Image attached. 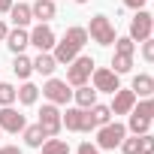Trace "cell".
<instances>
[{
  "label": "cell",
  "mask_w": 154,
  "mask_h": 154,
  "mask_svg": "<svg viewBox=\"0 0 154 154\" xmlns=\"http://www.w3.org/2000/svg\"><path fill=\"white\" fill-rule=\"evenodd\" d=\"M85 42H88V30L85 27H66V33L60 36V42H54L51 54H54L57 63H69L72 57H79V51L85 48Z\"/></svg>",
  "instance_id": "cell-1"
},
{
  "label": "cell",
  "mask_w": 154,
  "mask_h": 154,
  "mask_svg": "<svg viewBox=\"0 0 154 154\" xmlns=\"http://www.w3.org/2000/svg\"><path fill=\"white\" fill-rule=\"evenodd\" d=\"M94 57H88V54H79V57H72L69 63H66V85L69 88H79V85H88V79H91V72H94Z\"/></svg>",
  "instance_id": "cell-2"
},
{
  "label": "cell",
  "mask_w": 154,
  "mask_h": 154,
  "mask_svg": "<svg viewBox=\"0 0 154 154\" xmlns=\"http://www.w3.org/2000/svg\"><path fill=\"white\" fill-rule=\"evenodd\" d=\"M85 30H88V36H91L94 42H100V45H112V42L118 39V36H115V24H112L106 15H94Z\"/></svg>",
  "instance_id": "cell-3"
},
{
  "label": "cell",
  "mask_w": 154,
  "mask_h": 154,
  "mask_svg": "<svg viewBox=\"0 0 154 154\" xmlns=\"http://www.w3.org/2000/svg\"><path fill=\"white\" fill-rule=\"evenodd\" d=\"M124 136H127V127H124V124H118V121H115V124L109 121V124H103V127H100V133H97V148L112 151V148H118V145H121V139H124Z\"/></svg>",
  "instance_id": "cell-4"
},
{
  "label": "cell",
  "mask_w": 154,
  "mask_h": 154,
  "mask_svg": "<svg viewBox=\"0 0 154 154\" xmlns=\"http://www.w3.org/2000/svg\"><path fill=\"white\" fill-rule=\"evenodd\" d=\"M60 118H63L66 130H72V133H88V130H94V118H91V112L82 109V106L66 109V115H60Z\"/></svg>",
  "instance_id": "cell-5"
},
{
  "label": "cell",
  "mask_w": 154,
  "mask_h": 154,
  "mask_svg": "<svg viewBox=\"0 0 154 154\" xmlns=\"http://www.w3.org/2000/svg\"><path fill=\"white\" fill-rule=\"evenodd\" d=\"M36 124L45 130V136H57V133H60V127H63L60 109H57L54 103H45V106L39 109V121H36Z\"/></svg>",
  "instance_id": "cell-6"
},
{
  "label": "cell",
  "mask_w": 154,
  "mask_h": 154,
  "mask_svg": "<svg viewBox=\"0 0 154 154\" xmlns=\"http://www.w3.org/2000/svg\"><path fill=\"white\" fill-rule=\"evenodd\" d=\"M151 30H154V15L151 12H145V9H136V15L130 18V39H148L151 36Z\"/></svg>",
  "instance_id": "cell-7"
},
{
  "label": "cell",
  "mask_w": 154,
  "mask_h": 154,
  "mask_svg": "<svg viewBox=\"0 0 154 154\" xmlns=\"http://www.w3.org/2000/svg\"><path fill=\"white\" fill-rule=\"evenodd\" d=\"M42 94H45V97H48V103H54V106H63V103H69V100H72V91H69L66 79H48V82H45V88H42Z\"/></svg>",
  "instance_id": "cell-8"
},
{
  "label": "cell",
  "mask_w": 154,
  "mask_h": 154,
  "mask_svg": "<svg viewBox=\"0 0 154 154\" xmlns=\"http://www.w3.org/2000/svg\"><path fill=\"white\" fill-rule=\"evenodd\" d=\"M91 79H94V88H97V91H103V94H115V91L121 88L118 72H115V69H106V66L94 69V72H91Z\"/></svg>",
  "instance_id": "cell-9"
},
{
  "label": "cell",
  "mask_w": 154,
  "mask_h": 154,
  "mask_svg": "<svg viewBox=\"0 0 154 154\" xmlns=\"http://www.w3.org/2000/svg\"><path fill=\"white\" fill-rule=\"evenodd\" d=\"M27 127V118L18 112V109H12V106H3L0 109V130L3 133H18V130H24Z\"/></svg>",
  "instance_id": "cell-10"
},
{
  "label": "cell",
  "mask_w": 154,
  "mask_h": 154,
  "mask_svg": "<svg viewBox=\"0 0 154 154\" xmlns=\"http://www.w3.org/2000/svg\"><path fill=\"white\" fill-rule=\"evenodd\" d=\"M54 42H57V36H54V30H51L45 21H39V24L30 30V45H36L39 51H51Z\"/></svg>",
  "instance_id": "cell-11"
},
{
  "label": "cell",
  "mask_w": 154,
  "mask_h": 154,
  "mask_svg": "<svg viewBox=\"0 0 154 154\" xmlns=\"http://www.w3.org/2000/svg\"><path fill=\"white\" fill-rule=\"evenodd\" d=\"M115 100H112V115H130V109L136 106V94L130 91V88H118L115 94H112Z\"/></svg>",
  "instance_id": "cell-12"
},
{
  "label": "cell",
  "mask_w": 154,
  "mask_h": 154,
  "mask_svg": "<svg viewBox=\"0 0 154 154\" xmlns=\"http://www.w3.org/2000/svg\"><path fill=\"white\" fill-rule=\"evenodd\" d=\"M6 45H9V51H12V54H21V51L30 45V33H27L24 27H15V30H9V33H6Z\"/></svg>",
  "instance_id": "cell-13"
},
{
  "label": "cell",
  "mask_w": 154,
  "mask_h": 154,
  "mask_svg": "<svg viewBox=\"0 0 154 154\" xmlns=\"http://www.w3.org/2000/svg\"><path fill=\"white\" fill-rule=\"evenodd\" d=\"M30 12H33V18L36 21H51L54 15H57V6H54V0H36V3L30 6Z\"/></svg>",
  "instance_id": "cell-14"
},
{
  "label": "cell",
  "mask_w": 154,
  "mask_h": 154,
  "mask_svg": "<svg viewBox=\"0 0 154 154\" xmlns=\"http://www.w3.org/2000/svg\"><path fill=\"white\" fill-rule=\"evenodd\" d=\"M130 91H133L136 97H151V94H154V79H151L148 72H139V75H133Z\"/></svg>",
  "instance_id": "cell-15"
},
{
  "label": "cell",
  "mask_w": 154,
  "mask_h": 154,
  "mask_svg": "<svg viewBox=\"0 0 154 154\" xmlns=\"http://www.w3.org/2000/svg\"><path fill=\"white\" fill-rule=\"evenodd\" d=\"M9 18H12V24H15V27H27V24L33 21V12H30V6H27V3H15V6L9 9Z\"/></svg>",
  "instance_id": "cell-16"
},
{
  "label": "cell",
  "mask_w": 154,
  "mask_h": 154,
  "mask_svg": "<svg viewBox=\"0 0 154 154\" xmlns=\"http://www.w3.org/2000/svg\"><path fill=\"white\" fill-rule=\"evenodd\" d=\"M97 94H100V91H97V88H88V85H79V88L72 91V97H75V103H79L82 109H91V106L97 103Z\"/></svg>",
  "instance_id": "cell-17"
},
{
  "label": "cell",
  "mask_w": 154,
  "mask_h": 154,
  "mask_svg": "<svg viewBox=\"0 0 154 154\" xmlns=\"http://www.w3.org/2000/svg\"><path fill=\"white\" fill-rule=\"evenodd\" d=\"M33 69H36L39 75H51V72L57 69V60H54V54H51V51H39V57L33 60Z\"/></svg>",
  "instance_id": "cell-18"
},
{
  "label": "cell",
  "mask_w": 154,
  "mask_h": 154,
  "mask_svg": "<svg viewBox=\"0 0 154 154\" xmlns=\"http://www.w3.org/2000/svg\"><path fill=\"white\" fill-rule=\"evenodd\" d=\"M36 97H39V88H36L33 82H24V85L15 91V100H18L21 106H33V103H36Z\"/></svg>",
  "instance_id": "cell-19"
},
{
  "label": "cell",
  "mask_w": 154,
  "mask_h": 154,
  "mask_svg": "<svg viewBox=\"0 0 154 154\" xmlns=\"http://www.w3.org/2000/svg\"><path fill=\"white\" fill-rule=\"evenodd\" d=\"M12 72L18 75V79H30V72H33V60L30 57H24V54H15V60H12Z\"/></svg>",
  "instance_id": "cell-20"
},
{
  "label": "cell",
  "mask_w": 154,
  "mask_h": 154,
  "mask_svg": "<svg viewBox=\"0 0 154 154\" xmlns=\"http://www.w3.org/2000/svg\"><path fill=\"white\" fill-rule=\"evenodd\" d=\"M21 133H24V142H27L30 148H39V145L48 139V136H45V130H42L39 124H33V127H24Z\"/></svg>",
  "instance_id": "cell-21"
},
{
  "label": "cell",
  "mask_w": 154,
  "mask_h": 154,
  "mask_svg": "<svg viewBox=\"0 0 154 154\" xmlns=\"http://www.w3.org/2000/svg\"><path fill=\"white\" fill-rule=\"evenodd\" d=\"M88 112H91V118H94V127H103V124H109V121H112V109H109V106L94 103Z\"/></svg>",
  "instance_id": "cell-22"
},
{
  "label": "cell",
  "mask_w": 154,
  "mask_h": 154,
  "mask_svg": "<svg viewBox=\"0 0 154 154\" xmlns=\"http://www.w3.org/2000/svg\"><path fill=\"white\" fill-rule=\"evenodd\" d=\"M39 148H42V154H69V145L63 139H54V136H48Z\"/></svg>",
  "instance_id": "cell-23"
},
{
  "label": "cell",
  "mask_w": 154,
  "mask_h": 154,
  "mask_svg": "<svg viewBox=\"0 0 154 154\" xmlns=\"http://www.w3.org/2000/svg\"><path fill=\"white\" fill-rule=\"evenodd\" d=\"M136 136H142V133H148V127H151V118H145V115H136V112H130V124H127Z\"/></svg>",
  "instance_id": "cell-24"
},
{
  "label": "cell",
  "mask_w": 154,
  "mask_h": 154,
  "mask_svg": "<svg viewBox=\"0 0 154 154\" xmlns=\"http://www.w3.org/2000/svg\"><path fill=\"white\" fill-rule=\"evenodd\" d=\"M112 69H115L118 75L130 72V69H133V54H115V57H112Z\"/></svg>",
  "instance_id": "cell-25"
},
{
  "label": "cell",
  "mask_w": 154,
  "mask_h": 154,
  "mask_svg": "<svg viewBox=\"0 0 154 154\" xmlns=\"http://www.w3.org/2000/svg\"><path fill=\"white\" fill-rule=\"evenodd\" d=\"M133 51H136V39H130V36L115 39V54H133Z\"/></svg>",
  "instance_id": "cell-26"
},
{
  "label": "cell",
  "mask_w": 154,
  "mask_h": 154,
  "mask_svg": "<svg viewBox=\"0 0 154 154\" xmlns=\"http://www.w3.org/2000/svg\"><path fill=\"white\" fill-rule=\"evenodd\" d=\"M15 103V88L9 82H0V106H12Z\"/></svg>",
  "instance_id": "cell-27"
},
{
  "label": "cell",
  "mask_w": 154,
  "mask_h": 154,
  "mask_svg": "<svg viewBox=\"0 0 154 154\" xmlns=\"http://www.w3.org/2000/svg\"><path fill=\"white\" fill-rule=\"evenodd\" d=\"M118 148H121L124 154H139V136H136V133H133V139H127V136H124Z\"/></svg>",
  "instance_id": "cell-28"
},
{
  "label": "cell",
  "mask_w": 154,
  "mask_h": 154,
  "mask_svg": "<svg viewBox=\"0 0 154 154\" xmlns=\"http://www.w3.org/2000/svg\"><path fill=\"white\" fill-rule=\"evenodd\" d=\"M139 154H154V136L151 133H142L139 136Z\"/></svg>",
  "instance_id": "cell-29"
},
{
  "label": "cell",
  "mask_w": 154,
  "mask_h": 154,
  "mask_svg": "<svg viewBox=\"0 0 154 154\" xmlns=\"http://www.w3.org/2000/svg\"><path fill=\"white\" fill-rule=\"evenodd\" d=\"M142 57H145L148 63H154V36L142 39Z\"/></svg>",
  "instance_id": "cell-30"
},
{
  "label": "cell",
  "mask_w": 154,
  "mask_h": 154,
  "mask_svg": "<svg viewBox=\"0 0 154 154\" xmlns=\"http://www.w3.org/2000/svg\"><path fill=\"white\" fill-rule=\"evenodd\" d=\"M79 154H100V148L91 145V142H82V145H79Z\"/></svg>",
  "instance_id": "cell-31"
},
{
  "label": "cell",
  "mask_w": 154,
  "mask_h": 154,
  "mask_svg": "<svg viewBox=\"0 0 154 154\" xmlns=\"http://www.w3.org/2000/svg\"><path fill=\"white\" fill-rule=\"evenodd\" d=\"M124 6H130V9H142L145 6V0H121Z\"/></svg>",
  "instance_id": "cell-32"
},
{
  "label": "cell",
  "mask_w": 154,
  "mask_h": 154,
  "mask_svg": "<svg viewBox=\"0 0 154 154\" xmlns=\"http://www.w3.org/2000/svg\"><path fill=\"white\" fill-rule=\"evenodd\" d=\"M0 154H21V148H18V145H3Z\"/></svg>",
  "instance_id": "cell-33"
},
{
  "label": "cell",
  "mask_w": 154,
  "mask_h": 154,
  "mask_svg": "<svg viewBox=\"0 0 154 154\" xmlns=\"http://www.w3.org/2000/svg\"><path fill=\"white\" fill-rule=\"evenodd\" d=\"M9 9H12V0H0V15L9 12Z\"/></svg>",
  "instance_id": "cell-34"
},
{
  "label": "cell",
  "mask_w": 154,
  "mask_h": 154,
  "mask_svg": "<svg viewBox=\"0 0 154 154\" xmlns=\"http://www.w3.org/2000/svg\"><path fill=\"white\" fill-rule=\"evenodd\" d=\"M6 33H9V27H6L3 21H0V42H3V39H6Z\"/></svg>",
  "instance_id": "cell-35"
},
{
  "label": "cell",
  "mask_w": 154,
  "mask_h": 154,
  "mask_svg": "<svg viewBox=\"0 0 154 154\" xmlns=\"http://www.w3.org/2000/svg\"><path fill=\"white\" fill-rule=\"evenodd\" d=\"M148 100H151V118H154V97H148Z\"/></svg>",
  "instance_id": "cell-36"
},
{
  "label": "cell",
  "mask_w": 154,
  "mask_h": 154,
  "mask_svg": "<svg viewBox=\"0 0 154 154\" xmlns=\"http://www.w3.org/2000/svg\"><path fill=\"white\" fill-rule=\"evenodd\" d=\"M75 3H88V0H75Z\"/></svg>",
  "instance_id": "cell-37"
},
{
  "label": "cell",
  "mask_w": 154,
  "mask_h": 154,
  "mask_svg": "<svg viewBox=\"0 0 154 154\" xmlns=\"http://www.w3.org/2000/svg\"><path fill=\"white\" fill-rule=\"evenodd\" d=\"M0 133H3V130H0Z\"/></svg>",
  "instance_id": "cell-38"
},
{
  "label": "cell",
  "mask_w": 154,
  "mask_h": 154,
  "mask_svg": "<svg viewBox=\"0 0 154 154\" xmlns=\"http://www.w3.org/2000/svg\"><path fill=\"white\" fill-rule=\"evenodd\" d=\"M151 33H154V30H151Z\"/></svg>",
  "instance_id": "cell-39"
}]
</instances>
